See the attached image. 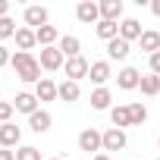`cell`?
Instances as JSON below:
<instances>
[{
    "instance_id": "6da1fadb",
    "label": "cell",
    "mask_w": 160,
    "mask_h": 160,
    "mask_svg": "<svg viewBox=\"0 0 160 160\" xmlns=\"http://www.w3.org/2000/svg\"><path fill=\"white\" fill-rule=\"evenodd\" d=\"M10 66L16 69V75L22 78V82H35V85H38L41 78H44V75H41V63H38V57H35V53L16 50V53H13V63H10Z\"/></svg>"
},
{
    "instance_id": "7a4b0ae2",
    "label": "cell",
    "mask_w": 160,
    "mask_h": 160,
    "mask_svg": "<svg viewBox=\"0 0 160 160\" xmlns=\"http://www.w3.org/2000/svg\"><path fill=\"white\" fill-rule=\"evenodd\" d=\"M78 151L101 154V151H104V132H98V129H82V132H78Z\"/></svg>"
},
{
    "instance_id": "3957f363",
    "label": "cell",
    "mask_w": 160,
    "mask_h": 160,
    "mask_svg": "<svg viewBox=\"0 0 160 160\" xmlns=\"http://www.w3.org/2000/svg\"><path fill=\"white\" fill-rule=\"evenodd\" d=\"M88 72H91V63L85 57L66 60V78H69V82H82V78H88Z\"/></svg>"
},
{
    "instance_id": "277c9868",
    "label": "cell",
    "mask_w": 160,
    "mask_h": 160,
    "mask_svg": "<svg viewBox=\"0 0 160 160\" xmlns=\"http://www.w3.org/2000/svg\"><path fill=\"white\" fill-rule=\"evenodd\" d=\"M75 19L82 22V25H94V22H101V3L82 0V3L75 7Z\"/></svg>"
},
{
    "instance_id": "5b68a950",
    "label": "cell",
    "mask_w": 160,
    "mask_h": 160,
    "mask_svg": "<svg viewBox=\"0 0 160 160\" xmlns=\"http://www.w3.org/2000/svg\"><path fill=\"white\" fill-rule=\"evenodd\" d=\"M38 63H41V69H47V72H57V69L66 63V57L60 53V47H41V57H38Z\"/></svg>"
},
{
    "instance_id": "8992f818",
    "label": "cell",
    "mask_w": 160,
    "mask_h": 160,
    "mask_svg": "<svg viewBox=\"0 0 160 160\" xmlns=\"http://www.w3.org/2000/svg\"><path fill=\"white\" fill-rule=\"evenodd\" d=\"M126 144H129V135H126V129H116V126H110V129L104 132V151H126Z\"/></svg>"
},
{
    "instance_id": "52a82bcc",
    "label": "cell",
    "mask_w": 160,
    "mask_h": 160,
    "mask_svg": "<svg viewBox=\"0 0 160 160\" xmlns=\"http://www.w3.org/2000/svg\"><path fill=\"white\" fill-rule=\"evenodd\" d=\"M110 75H113V69H110V60H94L91 63V72H88V78L98 85V88H104L107 82H110Z\"/></svg>"
},
{
    "instance_id": "ba28073f",
    "label": "cell",
    "mask_w": 160,
    "mask_h": 160,
    "mask_svg": "<svg viewBox=\"0 0 160 160\" xmlns=\"http://www.w3.org/2000/svg\"><path fill=\"white\" fill-rule=\"evenodd\" d=\"M116 85H119L122 91H132V88H138V85H141V72H138L135 66H126V69H119V72H116Z\"/></svg>"
},
{
    "instance_id": "9c48e42d",
    "label": "cell",
    "mask_w": 160,
    "mask_h": 160,
    "mask_svg": "<svg viewBox=\"0 0 160 160\" xmlns=\"http://www.w3.org/2000/svg\"><path fill=\"white\" fill-rule=\"evenodd\" d=\"M22 141V129L16 126V122H3V126H0V148H16Z\"/></svg>"
},
{
    "instance_id": "30bf717a",
    "label": "cell",
    "mask_w": 160,
    "mask_h": 160,
    "mask_svg": "<svg viewBox=\"0 0 160 160\" xmlns=\"http://www.w3.org/2000/svg\"><path fill=\"white\" fill-rule=\"evenodd\" d=\"M13 107H16L19 113L32 116V113H38V98H35L32 91H19V94H16V101H13Z\"/></svg>"
},
{
    "instance_id": "8fae6325",
    "label": "cell",
    "mask_w": 160,
    "mask_h": 160,
    "mask_svg": "<svg viewBox=\"0 0 160 160\" xmlns=\"http://www.w3.org/2000/svg\"><path fill=\"white\" fill-rule=\"evenodd\" d=\"M57 47H60V53H63L66 60H72V57H82V41H78L75 35H63Z\"/></svg>"
},
{
    "instance_id": "7c38bea8",
    "label": "cell",
    "mask_w": 160,
    "mask_h": 160,
    "mask_svg": "<svg viewBox=\"0 0 160 160\" xmlns=\"http://www.w3.org/2000/svg\"><path fill=\"white\" fill-rule=\"evenodd\" d=\"M57 98L66 101V104H75L78 98H82V88H78V82H69V78H66V82L57 85Z\"/></svg>"
},
{
    "instance_id": "4fadbf2b",
    "label": "cell",
    "mask_w": 160,
    "mask_h": 160,
    "mask_svg": "<svg viewBox=\"0 0 160 160\" xmlns=\"http://www.w3.org/2000/svg\"><path fill=\"white\" fill-rule=\"evenodd\" d=\"M141 35H144V32H141V22H138V19H122V22H119V38H122V41L132 44V41H138Z\"/></svg>"
},
{
    "instance_id": "5bb4252c",
    "label": "cell",
    "mask_w": 160,
    "mask_h": 160,
    "mask_svg": "<svg viewBox=\"0 0 160 160\" xmlns=\"http://www.w3.org/2000/svg\"><path fill=\"white\" fill-rule=\"evenodd\" d=\"M25 25L28 28H41V25H47V10L44 7H25Z\"/></svg>"
},
{
    "instance_id": "9a60e30c",
    "label": "cell",
    "mask_w": 160,
    "mask_h": 160,
    "mask_svg": "<svg viewBox=\"0 0 160 160\" xmlns=\"http://www.w3.org/2000/svg\"><path fill=\"white\" fill-rule=\"evenodd\" d=\"M28 126H32V132L44 135V132L53 126V116H50L47 110H38V113H32V116H28Z\"/></svg>"
},
{
    "instance_id": "2e32d148",
    "label": "cell",
    "mask_w": 160,
    "mask_h": 160,
    "mask_svg": "<svg viewBox=\"0 0 160 160\" xmlns=\"http://www.w3.org/2000/svg\"><path fill=\"white\" fill-rule=\"evenodd\" d=\"M35 98H38V101H57V82L44 75L41 82L35 85Z\"/></svg>"
},
{
    "instance_id": "e0dca14e",
    "label": "cell",
    "mask_w": 160,
    "mask_h": 160,
    "mask_svg": "<svg viewBox=\"0 0 160 160\" xmlns=\"http://www.w3.org/2000/svg\"><path fill=\"white\" fill-rule=\"evenodd\" d=\"M122 16V0H104L101 3V19L104 22H116Z\"/></svg>"
},
{
    "instance_id": "ac0fdd59",
    "label": "cell",
    "mask_w": 160,
    "mask_h": 160,
    "mask_svg": "<svg viewBox=\"0 0 160 160\" xmlns=\"http://www.w3.org/2000/svg\"><path fill=\"white\" fill-rule=\"evenodd\" d=\"M35 35H38V44H41V47H57V44H60V32H57L53 25H41Z\"/></svg>"
},
{
    "instance_id": "d6986e66",
    "label": "cell",
    "mask_w": 160,
    "mask_h": 160,
    "mask_svg": "<svg viewBox=\"0 0 160 160\" xmlns=\"http://www.w3.org/2000/svg\"><path fill=\"white\" fill-rule=\"evenodd\" d=\"M38 44V35H35V28H19L16 32V47L19 50H25V53H32V47Z\"/></svg>"
},
{
    "instance_id": "ffe728a7",
    "label": "cell",
    "mask_w": 160,
    "mask_h": 160,
    "mask_svg": "<svg viewBox=\"0 0 160 160\" xmlns=\"http://www.w3.org/2000/svg\"><path fill=\"white\" fill-rule=\"evenodd\" d=\"M107 57H110V60H126V57H129V41H122V38L107 41Z\"/></svg>"
},
{
    "instance_id": "44dd1931",
    "label": "cell",
    "mask_w": 160,
    "mask_h": 160,
    "mask_svg": "<svg viewBox=\"0 0 160 160\" xmlns=\"http://www.w3.org/2000/svg\"><path fill=\"white\" fill-rule=\"evenodd\" d=\"M138 44H141V50H144L148 57H154V53L160 50V32H144V35L138 38Z\"/></svg>"
},
{
    "instance_id": "7402d4cb",
    "label": "cell",
    "mask_w": 160,
    "mask_h": 160,
    "mask_svg": "<svg viewBox=\"0 0 160 160\" xmlns=\"http://www.w3.org/2000/svg\"><path fill=\"white\" fill-rule=\"evenodd\" d=\"M110 101H113L110 88H94L91 91V107L94 110H110Z\"/></svg>"
},
{
    "instance_id": "603a6c76",
    "label": "cell",
    "mask_w": 160,
    "mask_h": 160,
    "mask_svg": "<svg viewBox=\"0 0 160 160\" xmlns=\"http://www.w3.org/2000/svg\"><path fill=\"white\" fill-rule=\"evenodd\" d=\"M110 119H113V126H116V129H126V126H132L129 104H122V107H113V110H110Z\"/></svg>"
},
{
    "instance_id": "cb8c5ba5",
    "label": "cell",
    "mask_w": 160,
    "mask_h": 160,
    "mask_svg": "<svg viewBox=\"0 0 160 160\" xmlns=\"http://www.w3.org/2000/svg\"><path fill=\"white\" fill-rule=\"evenodd\" d=\"M94 32H98L101 41H113V38H119V25H116V22H104V19H101V22L94 25Z\"/></svg>"
},
{
    "instance_id": "d4e9b609",
    "label": "cell",
    "mask_w": 160,
    "mask_h": 160,
    "mask_svg": "<svg viewBox=\"0 0 160 160\" xmlns=\"http://www.w3.org/2000/svg\"><path fill=\"white\" fill-rule=\"evenodd\" d=\"M141 94H148V98H154V94H160V75H141Z\"/></svg>"
},
{
    "instance_id": "484cf974",
    "label": "cell",
    "mask_w": 160,
    "mask_h": 160,
    "mask_svg": "<svg viewBox=\"0 0 160 160\" xmlns=\"http://www.w3.org/2000/svg\"><path fill=\"white\" fill-rule=\"evenodd\" d=\"M129 113H132V126H141V122L148 119V107H144V104H138V101H135V104H129Z\"/></svg>"
},
{
    "instance_id": "4316f807",
    "label": "cell",
    "mask_w": 160,
    "mask_h": 160,
    "mask_svg": "<svg viewBox=\"0 0 160 160\" xmlns=\"http://www.w3.org/2000/svg\"><path fill=\"white\" fill-rule=\"evenodd\" d=\"M16 32H19V28H16V22H13L10 16H7V19H0V41H7V38H16Z\"/></svg>"
},
{
    "instance_id": "83f0119b",
    "label": "cell",
    "mask_w": 160,
    "mask_h": 160,
    "mask_svg": "<svg viewBox=\"0 0 160 160\" xmlns=\"http://www.w3.org/2000/svg\"><path fill=\"white\" fill-rule=\"evenodd\" d=\"M16 160H41V151L32 148V144H22V148L16 151Z\"/></svg>"
},
{
    "instance_id": "f1b7e54d",
    "label": "cell",
    "mask_w": 160,
    "mask_h": 160,
    "mask_svg": "<svg viewBox=\"0 0 160 160\" xmlns=\"http://www.w3.org/2000/svg\"><path fill=\"white\" fill-rule=\"evenodd\" d=\"M13 113H16V107H13V104L0 101V126H3V122H10V119H13Z\"/></svg>"
},
{
    "instance_id": "f546056e",
    "label": "cell",
    "mask_w": 160,
    "mask_h": 160,
    "mask_svg": "<svg viewBox=\"0 0 160 160\" xmlns=\"http://www.w3.org/2000/svg\"><path fill=\"white\" fill-rule=\"evenodd\" d=\"M7 63H13V53H10V50H7L3 44H0V69H3Z\"/></svg>"
},
{
    "instance_id": "4dcf8cb0",
    "label": "cell",
    "mask_w": 160,
    "mask_h": 160,
    "mask_svg": "<svg viewBox=\"0 0 160 160\" xmlns=\"http://www.w3.org/2000/svg\"><path fill=\"white\" fill-rule=\"evenodd\" d=\"M151 72H154V75H160V50L151 57Z\"/></svg>"
},
{
    "instance_id": "1f68e13d",
    "label": "cell",
    "mask_w": 160,
    "mask_h": 160,
    "mask_svg": "<svg viewBox=\"0 0 160 160\" xmlns=\"http://www.w3.org/2000/svg\"><path fill=\"white\" fill-rule=\"evenodd\" d=\"M0 160H16V151H7L3 148V151H0Z\"/></svg>"
},
{
    "instance_id": "d6a6232c",
    "label": "cell",
    "mask_w": 160,
    "mask_h": 160,
    "mask_svg": "<svg viewBox=\"0 0 160 160\" xmlns=\"http://www.w3.org/2000/svg\"><path fill=\"white\" fill-rule=\"evenodd\" d=\"M7 13H10V3H7V0H0V19H7Z\"/></svg>"
},
{
    "instance_id": "836d02e7",
    "label": "cell",
    "mask_w": 160,
    "mask_h": 160,
    "mask_svg": "<svg viewBox=\"0 0 160 160\" xmlns=\"http://www.w3.org/2000/svg\"><path fill=\"white\" fill-rule=\"evenodd\" d=\"M151 13H154V16H160V0H154V3H151Z\"/></svg>"
},
{
    "instance_id": "e575fe53",
    "label": "cell",
    "mask_w": 160,
    "mask_h": 160,
    "mask_svg": "<svg viewBox=\"0 0 160 160\" xmlns=\"http://www.w3.org/2000/svg\"><path fill=\"white\" fill-rule=\"evenodd\" d=\"M91 160H110V154H94Z\"/></svg>"
},
{
    "instance_id": "d590c367",
    "label": "cell",
    "mask_w": 160,
    "mask_h": 160,
    "mask_svg": "<svg viewBox=\"0 0 160 160\" xmlns=\"http://www.w3.org/2000/svg\"><path fill=\"white\" fill-rule=\"evenodd\" d=\"M47 160H63V157H47Z\"/></svg>"
},
{
    "instance_id": "8d00e7d4",
    "label": "cell",
    "mask_w": 160,
    "mask_h": 160,
    "mask_svg": "<svg viewBox=\"0 0 160 160\" xmlns=\"http://www.w3.org/2000/svg\"><path fill=\"white\" fill-rule=\"evenodd\" d=\"M157 144H160V135H157Z\"/></svg>"
},
{
    "instance_id": "74e56055",
    "label": "cell",
    "mask_w": 160,
    "mask_h": 160,
    "mask_svg": "<svg viewBox=\"0 0 160 160\" xmlns=\"http://www.w3.org/2000/svg\"><path fill=\"white\" fill-rule=\"evenodd\" d=\"M157 160H160V157H157Z\"/></svg>"
}]
</instances>
